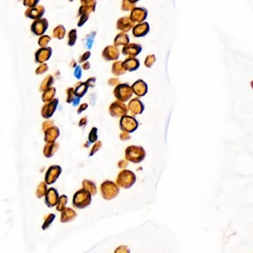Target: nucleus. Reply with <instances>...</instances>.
Wrapping results in <instances>:
<instances>
[{
  "label": "nucleus",
  "instance_id": "obj_42",
  "mask_svg": "<svg viewBox=\"0 0 253 253\" xmlns=\"http://www.w3.org/2000/svg\"><path fill=\"white\" fill-rule=\"evenodd\" d=\"M88 108V104L87 103H82L80 105H79V107L78 108L77 110V113L78 114H81V112H82V111H84L85 110L87 109Z\"/></svg>",
  "mask_w": 253,
  "mask_h": 253
},
{
  "label": "nucleus",
  "instance_id": "obj_26",
  "mask_svg": "<svg viewBox=\"0 0 253 253\" xmlns=\"http://www.w3.org/2000/svg\"><path fill=\"white\" fill-rule=\"evenodd\" d=\"M55 94H56V89L55 88H50L45 92H44L43 96H42V99L44 102H50L52 99H53Z\"/></svg>",
  "mask_w": 253,
  "mask_h": 253
},
{
  "label": "nucleus",
  "instance_id": "obj_29",
  "mask_svg": "<svg viewBox=\"0 0 253 253\" xmlns=\"http://www.w3.org/2000/svg\"><path fill=\"white\" fill-rule=\"evenodd\" d=\"M95 35H96V32L94 31H92V33L87 35L85 38V43H86V45L87 47V48L91 49L92 48V46L93 45L94 43V39Z\"/></svg>",
  "mask_w": 253,
  "mask_h": 253
},
{
  "label": "nucleus",
  "instance_id": "obj_36",
  "mask_svg": "<svg viewBox=\"0 0 253 253\" xmlns=\"http://www.w3.org/2000/svg\"><path fill=\"white\" fill-rule=\"evenodd\" d=\"M53 120H46L45 122L43 123V130L44 131H47L52 126H53Z\"/></svg>",
  "mask_w": 253,
  "mask_h": 253
},
{
  "label": "nucleus",
  "instance_id": "obj_16",
  "mask_svg": "<svg viewBox=\"0 0 253 253\" xmlns=\"http://www.w3.org/2000/svg\"><path fill=\"white\" fill-rule=\"evenodd\" d=\"M149 25L148 22L140 23L136 25L132 30L133 35L135 37H142L146 35L149 31Z\"/></svg>",
  "mask_w": 253,
  "mask_h": 253
},
{
  "label": "nucleus",
  "instance_id": "obj_19",
  "mask_svg": "<svg viewBox=\"0 0 253 253\" xmlns=\"http://www.w3.org/2000/svg\"><path fill=\"white\" fill-rule=\"evenodd\" d=\"M114 44H115V46H116V47L120 45H123L124 47V46L129 44V37H128V34L123 32L118 34L116 36V37H115Z\"/></svg>",
  "mask_w": 253,
  "mask_h": 253
},
{
  "label": "nucleus",
  "instance_id": "obj_27",
  "mask_svg": "<svg viewBox=\"0 0 253 253\" xmlns=\"http://www.w3.org/2000/svg\"><path fill=\"white\" fill-rule=\"evenodd\" d=\"M137 1H128V0H123L122 2V10L124 11H133L136 8L135 5Z\"/></svg>",
  "mask_w": 253,
  "mask_h": 253
},
{
  "label": "nucleus",
  "instance_id": "obj_37",
  "mask_svg": "<svg viewBox=\"0 0 253 253\" xmlns=\"http://www.w3.org/2000/svg\"><path fill=\"white\" fill-rule=\"evenodd\" d=\"M74 75V76L76 78V79H80L81 76H82V68H81L80 66H77L76 67H75Z\"/></svg>",
  "mask_w": 253,
  "mask_h": 253
},
{
  "label": "nucleus",
  "instance_id": "obj_35",
  "mask_svg": "<svg viewBox=\"0 0 253 253\" xmlns=\"http://www.w3.org/2000/svg\"><path fill=\"white\" fill-rule=\"evenodd\" d=\"M90 57H91V52L90 51H86V53H83V54H82V56L79 57L78 62H79V63H82L83 62H86V60H87Z\"/></svg>",
  "mask_w": 253,
  "mask_h": 253
},
{
  "label": "nucleus",
  "instance_id": "obj_38",
  "mask_svg": "<svg viewBox=\"0 0 253 253\" xmlns=\"http://www.w3.org/2000/svg\"><path fill=\"white\" fill-rule=\"evenodd\" d=\"M101 146H102V142H101V141L97 142L96 143H95V145L93 146V148H92V151H91L90 153V155H93L95 152H97V151L101 148Z\"/></svg>",
  "mask_w": 253,
  "mask_h": 253
},
{
  "label": "nucleus",
  "instance_id": "obj_31",
  "mask_svg": "<svg viewBox=\"0 0 253 253\" xmlns=\"http://www.w3.org/2000/svg\"><path fill=\"white\" fill-rule=\"evenodd\" d=\"M89 140L90 143H95L97 140V128L93 127L89 134Z\"/></svg>",
  "mask_w": 253,
  "mask_h": 253
},
{
  "label": "nucleus",
  "instance_id": "obj_21",
  "mask_svg": "<svg viewBox=\"0 0 253 253\" xmlns=\"http://www.w3.org/2000/svg\"><path fill=\"white\" fill-rule=\"evenodd\" d=\"M67 93V99H66V102L68 103H72L74 106H76L79 103V99L80 98L76 97L74 93V89L73 88H68L66 91Z\"/></svg>",
  "mask_w": 253,
  "mask_h": 253
},
{
  "label": "nucleus",
  "instance_id": "obj_32",
  "mask_svg": "<svg viewBox=\"0 0 253 253\" xmlns=\"http://www.w3.org/2000/svg\"><path fill=\"white\" fill-rule=\"evenodd\" d=\"M156 61V57L154 54L148 55L147 56L146 58L145 62H144V64H145L146 67L147 68H151L152 66L154 65V63Z\"/></svg>",
  "mask_w": 253,
  "mask_h": 253
},
{
  "label": "nucleus",
  "instance_id": "obj_33",
  "mask_svg": "<svg viewBox=\"0 0 253 253\" xmlns=\"http://www.w3.org/2000/svg\"><path fill=\"white\" fill-rule=\"evenodd\" d=\"M48 70V65L45 64V63H44V64L40 65V66H39V67L37 68V69H36L35 73H36V74H37V75L43 74H44L45 72L47 71Z\"/></svg>",
  "mask_w": 253,
  "mask_h": 253
},
{
  "label": "nucleus",
  "instance_id": "obj_45",
  "mask_svg": "<svg viewBox=\"0 0 253 253\" xmlns=\"http://www.w3.org/2000/svg\"><path fill=\"white\" fill-rule=\"evenodd\" d=\"M251 86H252V88L253 89V81H252L251 82Z\"/></svg>",
  "mask_w": 253,
  "mask_h": 253
},
{
  "label": "nucleus",
  "instance_id": "obj_15",
  "mask_svg": "<svg viewBox=\"0 0 253 253\" xmlns=\"http://www.w3.org/2000/svg\"><path fill=\"white\" fill-rule=\"evenodd\" d=\"M134 23L128 17H122L117 22V29L123 31V33L128 32L134 28Z\"/></svg>",
  "mask_w": 253,
  "mask_h": 253
},
{
  "label": "nucleus",
  "instance_id": "obj_43",
  "mask_svg": "<svg viewBox=\"0 0 253 253\" xmlns=\"http://www.w3.org/2000/svg\"><path fill=\"white\" fill-rule=\"evenodd\" d=\"M87 124V117H84L81 118V120L79 122V127H85Z\"/></svg>",
  "mask_w": 253,
  "mask_h": 253
},
{
  "label": "nucleus",
  "instance_id": "obj_44",
  "mask_svg": "<svg viewBox=\"0 0 253 253\" xmlns=\"http://www.w3.org/2000/svg\"><path fill=\"white\" fill-rule=\"evenodd\" d=\"M90 68H91V64L89 62H86V63H83V65H82V68H83L84 70H89Z\"/></svg>",
  "mask_w": 253,
  "mask_h": 253
},
{
  "label": "nucleus",
  "instance_id": "obj_11",
  "mask_svg": "<svg viewBox=\"0 0 253 253\" xmlns=\"http://www.w3.org/2000/svg\"><path fill=\"white\" fill-rule=\"evenodd\" d=\"M52 53V49L50 47L40 48L35 53V62L37 63L44 64L45 62L50 59Z\"/></svg>",
  "mask_w": 253,
  "mask_h": 253
},
{
  "label": "nucleus",
  "instance_id": "obj_3",
  "mask_svg": "<svg viewBox=\"0 0 253 253\" xmlns=\"http://www.w3.org/2000/svg\"><path fill=\"white\" fill-rule=\"evenodd\" d=\"M146 152L142 146H131L125 150V157L127 160L134 163H139L145 157Z\"/></svg>",
  "mask_w": 253,
  "mask_h": 253
},
{
  "label": "nucleus",
  "instance_id": "obj_13",
  "mask_svg": "<svg viewBox=\"0 0 253 253\" xmlns=\"http://www.w3.org/2000/svg\"><path fill=\"white\" fill-rule=\"evenodd\" d=\"M128 110L133 115H140L144 111V104L139 99L134 98L128 103Z\"/></svg>",
  "mask_w": 253,
  "mask_h": 253
},
{
  "label": "nucleus",
  "instance_id": "obj_5",
  "mask_svg": "<svg viewBox=\"0 0 253 253\" xmlns=\"http://www.w3.org/2000/svg\"><path fill=\"white\" fill-rule=\"evenodd\" d=\"M128 112V108L123 102L120 101H115L112 102L109 107V113L111 117H123L125 116Z\"/></svg>",
  "mask_w": 253,
  "mask_h": 253
},
{
  "label": "nucleus",
  "instance_id": "obj_25",
  "mask_svg": "<svg viewBox=\"0 0 253 253\" xmlns=\"http://www.w3.org/2000/svg\"><path fill=\"white\" fill-rule=\"evenodd\" d=\"M53 83V77L51 75H48L46 76L45 79L42 82L41 85H40V92H45L46 90L49 89L50 88V86Z\"/></svg>",
  "mask_w": 253,
  "mask_h": 253
},
{
  "label": "nucleus",
  "instance_id": "obj_8",
  "mask_svg": "<svg viewBox=\"0 0 253 253\" xmlns=\"http://www.w3.org/2000/svg\"><path fill=\"white\" fill-rule=\"evenodd\" d=\"M147 15H148V11L146 8L143 7H137L131 11L129 18L134 23L137 22L140 24L146 19Z\"/></svg>",
  "mask_w": 253,
  "mask_h": 253
},
{
  "label": "nucleus",
  "instance_id": "obj_2",
  "mask_svg": "<svg viewBox=\"0 0 253 253\" xmlns=\"http://www.w3.org/2000/svg\"><path fill=\"white\" fill-rule=\"evenodd\" d=\"M114 94L118 101L125 102L132 97L133 91L128 83H120L115 87Z\"/></svg>",
  "mask_w": 253,
  "mask_h": 253
},
{
  "label": "nucleus",
  "instance_id": "obj_14",
  "mask_svg": "<svg viewBox=\"0 0 253 253\" xmlns=\"http://www.w3.org/2000/svg\"><path fill=\"white\" fill-rule=\"evenodd\" d=\"M45 14V8L43 5H38L35 8H27L25 13V16L32 19H40Z\"/></svg>",
  "mask_w": 253,
  "mask_h": 253
},
{
  "label": "nucleus",
  "instance_id": "obj_22",
  "mask_svg": "<svg viewBox=\"0 0 253 253\" xmlns=\"http://www.w3.org/2000/svg\"><path fill=\"white\" fill-rule=\"evenodd\" d=\"M59 148L58 143H47L44 147V154L45 157H50L53 155Z\"/></svg>",
  "mask_w": 253,
  "mask_h": 253
},
{
  "label": "nucleus",
  "instance_id": "obj_18",
  "mask_svg": "<svg viewBox=\"0 0 253 253\" xmlns=\"http://www.w3.org/2000/svg\"><path fill=\"white\" fill-rule=\"evenodd\" d=\"M122 66L125 71H134L140 67V61L136 58H127L123 62Z\"/></svg>",
  "mask_w": 253,
  "mask_h": 253
},
{
  "label": "nucleus",
  "instance_id": "obj_1",
  "mask_svg": "<svg viewBox=\"0 0 253 253\" xmlns=\"http://www.w3.org/2000/svg\"><path fill=\"white\" fill-rule=\"evenodd\" d=\"M97 2L92 0H81V6L79 9V16H80L77 25L79 27L83 25L89 19V17L92 12L95 11Z\"/></svg>",
  "mask_w": 253,
  "mask_h": 253
},
{
  "label": "nucleus",
  "instance_id": "obj_9",
  "mask_svg": "<svg viewBox=\"0 0 253 253\" xmlns=\"http://www.w3.org/2000/svg\"><path fill=\"white\" fill-rule=\"evenodd\" d=\"M102 55L106 61L117 60L120 57V50L116 46L108 45L102 50Z\"/></svg>",
  "mask_w": 253,
  "mask_h": 253
},
{
  "label": "nucleus",
  "instance_id": "obj_30",
  "mask_svg": "<svg viewBox=\"0 0 253 253\" xmlns=\"http://www.w3.org/2000/svg\"><path fill=\"white\" fill-rule=\"evenodd\" d=\"M50 41V37L48 35H43L40 37L38 40V44L42 48H46L47 45L48 44L49 42Z\"/></svg>",
  "mask_w": 253,
  "mask_h": 253
},
{
  "label": "nucleus",
  "instance_id": "obj_6",
  "mask_svg": "<svg viewBox=\"0 0 253 253\" xmlns=\"http://www.w3.org/2000/svg\"><path fill=\"white\" fill-rule=\"evenodd\" d=\"M48 27V22L46 19L43 18L35 20L31 26V32L36 36H43Z\"/></svg>",
  "mask_w": 253,
  "mask_h": 253
},
{
  "label": "nucleus",
  "instance_id": "obj_20",
  "mask_svg": "<svg viewBox=\"0 0 253 253\" xmlns=\"http://www.w3.org/2000/svg\"><path fill=\"white\" fill-rule=\"evenodd\" d=\"M88 88H89V86H87V84L86 83V82H78V83L76 85V86H75V89H74V93L76 97L78 98L82 97L84 95L86 94V92H87Z\"/></svg>",
  "mask_w": 253,
  "mask_h": 253
},
{
  "label": "nucleus",
  "instance_id": "obj_24",
  "mask_svg": "<svg viewBox=\"0 0 253 253\" xmlns=\"http://www.w3.org/2000/svg\"><path fill=\"white\" fill-rule=\"evenodd\" d=\"M66 31L64 26L63 25H60L55 27L52 34H53V37L54 38H57L58 40H63L66 35Z\"/></svg>",
  "mask_w": 253,
  "mask_h": 253
},
{
  "label": "nucleus",
  "instance_id": "obj_41",
  "mask_svg": "<svg viewBox=\"0 0 253 253\" xmlns=\"http://www.w3.org/2000/svg\"><path fill=\"white\" fill-rule=\"evenodd\" d=\"M120 138L121 140H123V141H125V140H129L130 138H131V136L129 135V134L127 132H122L120 134Z\"/></svg>",
  "mask_w": 253,
  "mask_h": 253
},
{
  "label": "nucleus",
  "instance_id": "obj_40",
  "mask_svg": "<svg viewBox=\"0 0 253 253\" xmlns=\"http://www.w3.org/2000/svg\"><path fill=\"white\" fill-rule=\"evenodd\" d=\"M108 84L110 86H116V85L118 86L120 84V81L117 78H111L108 81Z\"/></svg>",
  "mask_w": 253,
  "mask_h": 253
},
{
  "label": "nucleus",
  "instance_id": "obj_12",
  "mask_svg": "<svg viewBox=\"0 0 253 253\" xmlns=\"http://www.w3.org/2000/svg\"><path fill=\"white\" fill-rule=\"evenodd\" d=\"M133 93L138 97H143L148 92V86L143 79H138L131 86Z\"/></svg>",
  "mask_w": 253,
  "mask_h": 253
},
{
  "label": "nucleus",
  "instance_id": "obj_23",
  "mask_svg": "<svg viewBox=\"0 0 253 253\" xmlns=\"http://www.w3.org/2000/svg\"><path fill=\"white\" fill-rule=\"evenodd\" d=\"M122 61H117L112 65V68H111V72L115 76H120V75L124 74L126 71L123 68L122 66Z\"/></svg>",
  "mask_w": 253,
  "mask_h": 253
},
{
  "label": "nucleus",
  "instance_id": "obj_34",
  "mask_svg": "<svg viewBox=\"0 0 253 253\" xmlns=\"http://www.w3.org/2000/svg\"><path fill=\"white\" fill-rule=\"evenodd\" d=\"M38 3L39 0H25L23 2V5L27 7H29V8H35Z\"/></svg>",
  "mask_w": 253,
  "mask_h": 253
},
{
  "label": "nucleus",
  "instance_id": "obj_28",
  "mask_svg": "<svg viewBox=\"0 0 253 253\" xmlns=\"http://www.w3.org/2000/svg\"><path fill=\"white\" fill-rule=\"evenodd\" d=\"M77 39V32L76 29H72L68 33V45L70 47H72L75 45Z\"/></svg>",
  "mask_w": 253,
  "mask_h": 253
},
{
  "label": "nucleus",
  "instance_id": "obj_4",
  "mask_svg": "<svg viewBox=\"0 0 253 253\" xmlns=\"http://www.w3.org/2000/svg\"><path fill=\"white\" fill-rule=\"evenodd\" d=\"M138 122L137 120L132 116L125 115L121 117L120 120V127L124 132L131 133L134 132L138 128Z\"/></svg>",
  "mask_w": 253,
  "mask_h": 253
},
{
  "label": "nucleus",
  "instance_id": "obj_10",
  "mask_svg": "<svg viewBox=\"0 0 253 253\" xmlns=\"http://www.w3.org/2000/svg\"><path fill=\"white\" fill-rule=\"evenodd\" d=\"M142 50V46L136 43H131L124 46L122 49L123 55L129 57V58H134Z\"/></svg>",
  "mask_w": 253,
  "mask_h": 253
},
{
  "label": "nucleus",
  "instance_id": "obj_39",
  "mask_svg": "<svg viewBox=\"0 0 253 253\" xmlns=\"http://www.w3.org/2000/svg\"><path fill=\"white\" fill-rule=\"evenodd\" d=\"M95 82H96V77H91L86 80V83L89 87L93 88L95 85Z\"/></svg>",
  "mask_w": 253,
  "mask_h": 253
},
{
  "label": "nucleus",
  "instance_id": "obj_17",
  "mask_svg": "<svg viewBox=\"0 0 253 253\" xmlns=\"http://www.w3.org/2000/svg\"><path fill=\"white\" fill-rule=\"evenodd\" d=\"M59 136H60V129L58 127L53 125L51 128L45 131L44 140L47 143H53L58 138Z\"/></svg>",
  "mask_w": 253,
  "mask_h": 253
},
{
  "label": "nucleus",
  "instance_id": "obj_7",
  "mask_svg": "<svg viewBox=\"0 0 253 253\" xmlns=\"http://www.w3.org/2000/svg\"><path fill=\"white\" fill-rule=\"evenodd\" d=\"M59 100L58 99H53L51 101L48 102H46L43 107L42 108L41 111V115L45 119H49L50 117H51L53 116V113L55 112L56 109L57 108V105H58Z\"/></svg>",
  "mask_w": 253,
  "mask_h": 253
}]
</instances>
